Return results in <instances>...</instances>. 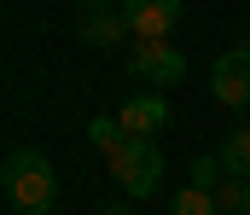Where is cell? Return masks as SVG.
<instances>
[{
	"label": "cell",
	"instance_id": "6da1fadb",
	"mask_svg": "<svg viewBox=\"0 0 250 215\" xmlns=\"http://www.w3.org/2000/svg\"><path fill=\"white\" fill-rule=\"evenodd\" d=\"M0 186H6V204L18 215H53V204H59V175H53V157H47L41 145L6 151Z\"/></svg>",
	"mask_w": 250,
	"mask_h": 215
},
{
	"label": "cell",
	"instance_id": "7a4b0ae2",
	"mask_svg": "<svg viewBox=\"0 0 250 215\" xmlns=\"http://www.w3.org/2000/svg\"><path fill=\"white\" fill-rule=\"evenodd\" d=\"M111 175H117V186L128 198H157V186H163V151H157V140H128L111 157Z\"/></svg>",
	"mask_w": 250,
	"mask_h": 215
},
{
	"label": "cell",
	"instance_id": "3957f363",
	"mask_svg": "<svg viewBox=\"0 0 250 215\" xmlns=\"http://www.w3.org/2000/svg\"><path fill=\"white\" fill-rule=\"evenodd\" d=\"M128 70L146 87H181L187 81V59H181L175 41H134L128 47Z\"/></svg>",
	"mask_w": 250,
	"mask_h": 215
},
{
	"label": "cell",
	"instance_id": "277c9868",
	"mask_svg": "<svg viewBox=\"0 0 250 215\" xmlns=\"http://www.w3.org/2000/svg\"><path fill=\"white\" fill-rule=\"evenodd\" d=\"M209 93L221 111H250V47H233L209 64Z\"/></svg>",
	"mask_w": 250,
	"mask_h": 215
},
{
	"label": "cell",
	"instance_id": "5b68a950",
	"mask_svg": "<svg viewBox=\"0 0 250 215\" xmlns=\"http://www.w3.org/2000/svg\"><path fill=\"white\" fill-rule=\"evenodd\" d=\"M123 12H128L134 41H169L181 12H187V0H123Z\"/></svg>",
	"mask_w": 250,
	"mask_h": 215
},
{
	"label": "cell",
	"instance_id": "8992f818",
	"mask_svg": "<svg viewBox=\"0 0 250 215\" xmlns=\"http://www.w3.org/2000/svg\"><path fill=\"white\" fill-rule=\"evenodd\" d=\"M117 122H123L128 140H157V128H169V122H175V111H169V99H163V93H134L123 111H117Z\"/></svg>",
	"mask_w": 250,
	"mask_h": 215
},
{
	"label": "cell",
	"instance_id": "52a82bcc",
	"mask_svg": "<svg viewBox=\"0 0 250 215\" xmlns=\"http://www.w3.org/2000/svg\"><path fill=\"white\" fill-rule=\"evenodd\" d=\"M76 35H82L87 47L111 53V47H123L134 29H128V12H123V6H93V12H82V18H76Z\"/></svg>",
	"mask_w": 250,
	"mask_h": 215
},
{
	"label": "cell",
	"instance_id": "ba28073f",
	"mask_svg": "<svg viewBox=\"0 0 250 215\" xmlns=\"http://www.w3.org/2000/svg\"><path fill=\"white\" fill-rule=\"evenodd\" d=\"M221 169H227V180H250V128H233L227 140H221Z\"/></svg>",
	"mask_w": 250,
	"mask_h": 215
},
{
	"label": "cell",
	"instance_id": "9c48e42d",
	"mask_svg": "<svg viewBox=\"0 0 250 215\" xmlns=\"http://www.w3.org/2000/svg\"><path fill=\"white\" fill-rule=\"evenodd\" d=\"M87 140H93V151L111 163V157L128 145V134H123V122H117V117H93V122H87Z\"/></svg>",
	"mask_w": 250,
	"mask_h": 215
},
{
	"label": "cell",
	"instance_id": "30bf717a",
	"mask_svg": "<svg viewBox=\"0 0 250 215\" xmlns=\"http://www.w3.org/2000/svg\"><path fill=\"white\" fill-rule=\"evenodd\" d=\"M169 215H215V192H204V186H181L175 204H169Z\"/></svg>",
	"mask_w": 250,
	"mask_h": 215
},
{
	"label": "cell",
	"instance_id": "8fae6325",
	"mask_svg": "<svg viewBox=\"0 0 250 215\" xmlns=\"http://www.w3.org/2000/svg\"><path fill=\"white\" fill-rule=\"evenodd\" d=\"M215 210H221V215H250V180H221Z\"/></svg>",
	"mask_w": 250,
	"mask_h": 215
},
{
	"label": "cell",
	"instance_id": "7c38bea8",
	"mask_svg": "<svg viewBox=\"0 0 250 215\" xmlns=\"http://www.w3.org/2000/svg\"><path fill=\"white\" fill-rule=\"evenodd\" d=\"M221 180H227V169H221V157H215V151L192 157V186H204V192H221Z\"/></svg>",
	"mask_w": 250,
	"mask_h": 215
},
{
	"label": "cell",
	"instance_id": "4fadbf2b",
	"mask_svg": "<svg viewBox=\"0 0 250 215\" xmlns=\"http://www.w3.org/2000/svg\"><path fill=\"white\" fill-rule=\"evenodd\" d=\"M82 12H93V6H123V0H76Z\"/></svg>",
	"mask_w": 250,
	"mask_h": 215
},
{
	"label": "cell",
	"instance_id": "5bb4252c",
	"mask_svg": "<svg viewBox=\"0 0 250 215\" xmlns=\"http://www.w3.org/2000/svg\"><path fill=\"white\" fill-rule=\"evenodd\" d=\"M99 215H128V210H99Z\"/></svg>",
	"mask_w": 250,
	"mask_h": 215
},
{
	"label": "cell",
	"instance_id": "9a60e30c",
	"mask_svg": "<svg viewBox=\"0 0 250 215\" xmlns=\"http://www.w3.org/2000/svg\"><path fill=\"white\" fill-rule=\"evenodd\" d=\"M245 47H250V35H245Z\"/></svg>",
	"mask_w": 250,
	"mask_h": 215
}]
</instances>
